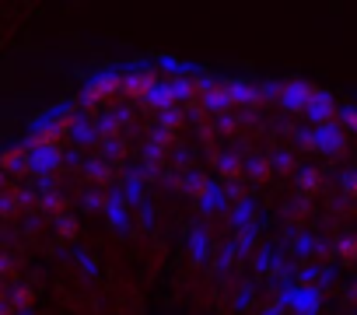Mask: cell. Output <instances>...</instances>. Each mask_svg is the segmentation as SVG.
I'll list each match as a JSON object with an SVG mask.
<instances>
[{"mask_svg": "<svg viewBox=\"0 0 357 315\" xmlns=\"http://www.w3.org/2000/svg\"><path fill=\"white\" fill-rule=\"evenodd\" d=\"M312 95H315V84L305 81V77H287V81L277 84V105L291 116H305Z\"/></svg>", "mask_w": 357, "mask_h": 315, "instance_id": "1", "label": "cell"}, {"mask_svg": "<svg viewBox=\"0 0 357 315\" xmlns=\"http://www.w3.org/2000/svg\"><path fill=\"white\" fill-rule=\"evenodd\" d=\"M350 147V130L340 126V123H329V126H319L312 130V151L326 154V158H343Z\"/></svg>", "mask_w": 357, "mask_h": 315, "instance_id": "2", "label": "cell"}, {"mask_svg": "<svg viewBox=\"0 0 357 315\" xmlns=\"http://www.w3.org/2000/svg\"><path fill=\"white\" fill-rule=\"evenodd\" d=\"M336 98H333V91H326V88H315V95H312V102H308V112H305V119L319 130V126H329V123H336Z\"/></svg>", "mask_w": 357, "mask_h": 315, "instance_id": "3", "label": "cell"}, {"mask_svg": "<svg viewBox=\"0 0 357 315\" xmlns=\"http://www.w3.org/2000/svg\"><path fill=\"white\" fill-rule=\"evenodd\" d=\"M25 147V144H22ZM60 162H63V151L60 147H25V165H29V172H53V169H60Z\"/></svg>", "mask_w": 357, "mask_h": 315, "instance_id": "4", "label": "cell"}, {"mask_svg": "<svg viewBox=\"0 0 357 315\" xmlns=\"http://www.w3.org/2000/svg\"><path fill=\"white\" fill-rule=\"evenodd\" d=\"M158 84H161V81H158V70L144 67V70L123 77V95H126V98H144V102H147V95H151Z\"/></svg>", "mask_w": 357, "mask_h": 315, "instance_id": "5", "label": "cell"}, {"mask_svg": "<svg viewBox=\"0 0 357 315\" xmlns=\"http://www.w3.org/2000/svg\"><path fill=\"white\" fill-rule=\"evenodd\" d=\"M116 91H123V77H98L88 84V91L81 95V105H95V102H105L112 98Z\"/></svg>", "mask_w": 357, "mask_h": 315, "instance_id": "6", "label": "cell"}, {"mask_svg": "<svg viewBox=\"0 0 357 315\" xmlns=\"http://www.w3.org/2000/svg\"><path fill=\"white\" fill-rule=\"evenodd\" d=\"M225 88H228V98H231V105L238 109V105H249V102H256V88L252 84H245L242 77H231V81H225Z\"/></svg>", "mask_w": 357, "mask_h": 315, "instance_id": "7", "label": "cell"}, {"mask_svg": "<svg viewBox=\"0 0 357 315\" xmlns=\"http://www.w3.org/2000/svg\"><path fill=\"white\" fill-rule=\"evenodd\" d=\"M340 119H343V126H347V130L357 137V105H347V109L340 112Z\"/></svg>", "mask_w": 357, "mask_h": 315, "instance_id": "8", "label": "cell"}, {"mask_svg": "<svg viewBox=\"0 0 357 315\" xmlns=\"http://www.w3.org/2000/svg\"><path fill=\"white\" fill-rule=\"evenodd\" d=\"M340 256L343 259H354L357 256V238H340Z\"/></svg>", "mask_w": 357, "mask_h": 315, "instance_id": "9", "label": "cell"}, {"mask_svg": "<svg viewBox=\"0 0 357 315\" xmlns=\"http://www.w3.org/2000/svg\"><path fill=\"white\" fill-rule=\"evenodd\" d=\"M340 186H343L350 197H357V172H347V176L340 179Z\"/></svg>", "mask_w": 357, "mask_h": 315, "instance_id": "10", "label": "cell"}]
</instances>
